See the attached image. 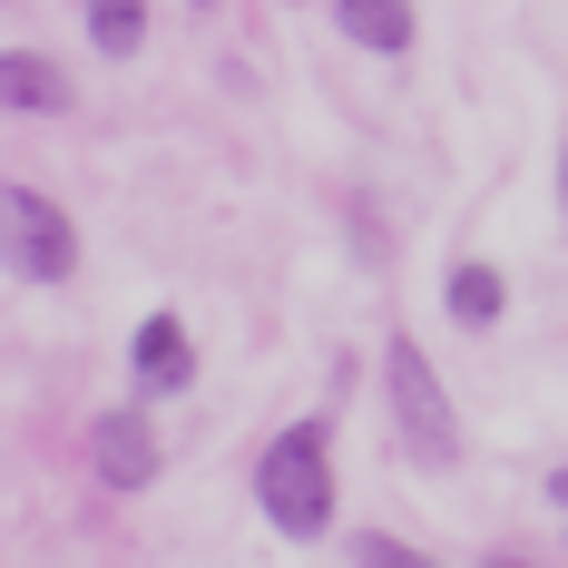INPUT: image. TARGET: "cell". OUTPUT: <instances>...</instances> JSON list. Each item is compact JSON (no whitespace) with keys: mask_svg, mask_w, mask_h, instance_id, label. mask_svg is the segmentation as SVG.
<instances>
[{"mask_svg":"<svg viewBox=\"0 0 568 568\" xmlns=\"http://www.w3.org/2000/svg\"><path fill=\"white\" fill-rule=\"evenodd\" d=\"M255 500L284 539H324L334 529V422H284L255 452Z\"/></svg>","mask_w":568,"mask_h":568,"instance_id":"6da1fadb","label":"cell"},{"mask_svg":"<svg viewBox=\"0 0 568 568\" xmlns=\"http://www.w3.org/2000/svg\"><path fill=\"white\" fill-rule=\"evenodd\" d=\"M383 393H393L402 460H422V470H460V412H452L442 373H432V353H422L412 334L383 343Z\"/></svg>","mask_w":568,"mask_h":568,"instance_id":"7a4b0ae2","label":"cell"},{"mask_svg":"<svg viewBox=\"0 0 568 568\" xmlns=\"http://www.w3.org/2000/svg\"><path fill=\"white\" fill-rule=\"evenodd\" d=\"M0 265L20 284H69L79 275V226H69V206L40 196V186H20V176H0Z\"/></svg>","mask_w":568,"mask_h":568,"instance_id":"3957f363","label":"cell"},{"mask_svg":"<svg viewBox=\"0 0 568 568\" xmlns=\"http://www.w3.org/2000/svg\"><path fill=\"white\" fill-rule=\"evenodd\" d=\"M89 470L109 480V490H148L158 480V432H148V402H118L89 422Z\"/></svg>","mask_w":568,"mask_h":568,"instance_id":"277c9868","label":"cell"},{"mask_svg":"<svg viewBox=\"0 0 568 568\" xmlns=\"http://www.w3.org/2000/svg\"><path fill=\"white\" fill-rule=\"evenodd\" d=\"M128 373H138V402L186 393V383H196V343H186V324H176V314H148L138 343H128Z\"/></svg>","mask_w":568,"mask_h":568,"instance_id":"5b68a950","label":"cell"},{"mask_svg":"<svg viewBox=\"0 0 568 568\" xmlns=\"http://www.w3.org/2000/svg\"><path fill=\"white\" fill-rule=\"evenodd\" d=\"M0 109H20V118H69V109H79V79H69L59 59H40V50H0Z\"/></svg>","mask_w":568,"mask_h":568,"instance_id":"8992f818","label":"cell"},{"mask_svg":"<svg viewBox=\"0 0 568 568\" xmlns=\"http://www.w3.org/2000/svg\"><path fill=\"white\" fill-rule=\"evenodd\" d=\"M442 304H452L460 334H490V324L510 314V275H500V265H480V255H460L452 284H442Z\"/></svg>","mask_w":568,"mask_h":568,"instance_id":"52a82bcc","label":"cell"},{"mask_svg":"<svg viewBox=\"0 0 568 568\" xmlns=\"http://www.w3.org/2000/svg\"><path fill=\"white\" fill-rule=\"evenodd\" d=\"M334 20H343V40L373 50V59L412 50V0H334Z\"/></svg>","mask_w":568,"mask_h":568,"instance_id":"ba28073f","label":"cell"},{"mask_svg":"<svg viewBox=\"0 0 568 568\" xmlns=\"http://www.w3.org/2000/svg\"><path fill=\"white\" fill-rule=\"evenodd\" d=\"M89 40L109 59H128L138 40H148V0H89Z\"/></svg>","mask_w":568,"mask_h":568,"instance_id":"9c48e42d","label":"cell"},{"mask_svg":"<svg viewBox=\"0 0 568 568\" xmlns=\"http://www.w3.org/2000/svg\"><path fill=\"white\" fill-rule=\"evenodd\" d=\"M353 568H432V559H422V549H402L393 529H363V539H353Z\"/></svg>","mask_w":568,"mask_h":568,"instance_id":"30bf717a","label":"cell"},{"mask_svg":"<svg viewBox=\"0 0 568 568\" xmlns=\"http://www.w3.org/2000/svg\"><path fill=\"white\" fill-rule=\"evenodd\" d=\"M549 500H559V510H568V470H549Z\"/></svg>","mask_w":568,"mask_h":568,"instance_id":"8fae6325","label":"cell"},{"mask_svg":"<svg viewBox=\"0 0 568 568\" xmlns=\"http://www.w3.org/2000/svg\"><path fill=\"white\" fill-rule=\"evenodd\" d=\"M559 206H568V148H559Z\"/></svg>","mask_w":568,"mask_h":568,"instance_id":"7c38bea8","label":"cell"},{"mask_svg":"<svg viewBox=\"0 0 568 568\" xmlns=\"http://www.w3.org/2000/svg\"><path fill=\"white\" fill-rule=\"evenodd\" d=\"M480 568H529V559H480Z\"/></svg>","mask_w":568,"mask_h":568,"instance_id":"4fadbf2b","label":"cell"}]
</instances>
